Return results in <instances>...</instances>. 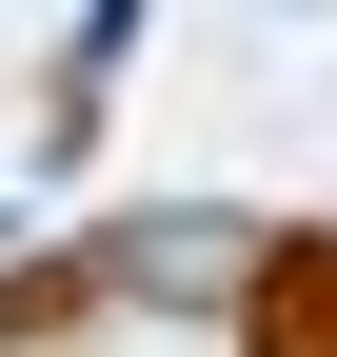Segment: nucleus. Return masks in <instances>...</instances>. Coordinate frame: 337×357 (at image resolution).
Returning a JSON list of instances; mask_svg holds the SVG:
<instances>
[{
  "mask_svg": "<svg viewBox=\"0 0 337 357\" xmlns=\"http://www.w3.org/2000/svg\"><path fill=\"white\" fill-rule=\"evenodd\" d=\"M238 357H337V218L258 238V278H238Z\"/></svg>",
  "mask_w": 337,
  "mask_h": 357,
  "instance_id": "1",
  "label": "nucleus"
}]
</instances>
